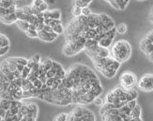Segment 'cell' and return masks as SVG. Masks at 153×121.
I'll use <instances>...</instances> for the list:
<instances>
[{
  "instance_id": "1",
  "label": "cell",
  "mask_w": 153,
  "mask_h": 121,
  "mask_svg": "<svg viewBox=\"0 0 153 121\" xmlns=\"http://www.w3.org/2000/svg\"><path fill=\"white\" fill-rule=\"evenodd\" d=\"M59 87L67 88L71 92L72 104L80 106L93 103L95 98L101 96L103 91L95 71L84 64L71 66Z\"/></svg>"
},
{
  "instance_id": "2",
  "label": "cell",
  "mask_w": 153,
  "mask_h": 121,
  "mask_svg": "<svg viewBox=\"0 0 153 121\" xmlns=\"http://www.w3.org/2000/svg\"><path fill=\"white\" fill-rule=\"evenodd\" d=\"M27 59L20 56L8 57L0 64V99L23 100L22 71Z\"/></svg>"
},
{
  "instance_id": "3",
  "label": "cell",
  "mask_w": 153,
  "mask_h": 121,
  "mask_svg": "<svg viewBox=\"0 0 153 121\" xmlns=\"http://www.w3.org/2000/svg\"><path fill=\"white\" fill-rule=\"evenodd\" d=\"M100 116L102 121H143L142 109L137 99L131 100L117 108L103 104L100 109Z\"/></svg>"
},
{
  "instance_id": "4",
  "label": "cell",
  "mask_w": 153,
  "mask_h": 121,
  "mask_svg": "<svg viewBox=\"0 0 153 121\" xmlns=\"http://www.w3.org/2000/svg\"><path fill=\"white\" fill-rule=\"evenodd\" d=\"M110 56L120 64L127 62L131 56V46L128 40L120 39L112 44Z\"/></svg>"
},
{
  "instance_id": "5",
  "label": "cell",
  "mask_w": 153,
  "mask_h": 121,
  "mask_svg": "<svg viewBox=\"0 0 153 121\" xmlns=\"http://www.w3.org/2000/svg\"><path fill=\"white\" fill-rule=\"evenodd\" d=\"M17 0H0V22L4 24H12L17 22L15 14Z\"/></svg>"
},
{
  "instance_id": "6",
  "label": "cell",
  "mask_w": 153,
  "mask_h": 121,
  "mask_svg": "<svg viewBox=\"0 0 153 121\" xmlns=\"http://www.w3.org/2000/svg\"><path fill=\"white\" fill-rule=\"evenodd\" d=\"M67 121H96V117L90 109L77 105L69 113Z\"/></svg>"
},
{
  "instance_id": "7",
  "label": "cell",
  "mask_w": 153,
  "mask_h": 121,
  "mask_svg": "<svg viewBox=\"0 0 153 121\" xmlns=\"http://www.w3.org/2000/svg\"><path fill=\"white\" fill-rule=\"evenodd\" d=\"M137 81L138 79L135 73L130 71H126L119 76V86L125 90H132L136 88Z\"/></svg>"
},
{
  "instance_id": "8",
  "label": "cell",
  "mask_w": 153,
  "mask_h": 121,
  "mask_svg": "<svg viewBox=\"0 0 153 121\" xmlns=\"http://www.w3.org/2000/svg\"><path fill=\"white\" fill-rule=\"evenodd\" d=\"M120 66H121L120 63L116 61V60H114L110 56L108 58L107 63L105 64L104 68L102 69V71L100 73H101L102 76H104L105 78L113 79L117 75V73L119 68H120Z\"/></svg>"
},
{
  "instance_id": "9",
  "label": "cell",
  "mask_w": 153,
  "mask_h": 121,
  "mask_svg": "<svg viewBox=\"0 0 153 121\" xmlns=\"http://www.w3.org/2000/svg\"><path fill=\"white\" fill-rule=\"evenodd\" d=\"M136 87L143 92H152L153 91V74L146 73L137 81Z\"/></svg>"
},
{
  "instance_id": "10",
  "label": "cell",
  "mask_w": 153,
  "mask_h": 121,
  "mask_svg": "<svg viewBox=\"0 0 153 121\" xmlns=\"http://www.w3.org/2000/svg\"><path fill=\"white\" fill-rule=\"evenodd\" d=\"M85 50V46L75 42H65L62 53L66 56H76L80 52Z\"/></svg>"
},
{
  "instance_id": "11",
  "label": "cell",
  "mask_w": 153,
  "mask_h": 121,
  "mask_svg": "<svg viewBox=\"0 0 153 121\" xmlns=\"http://www.w3.org/2000/svg\"><path fill=\"white\" fill-rule=\"evenodd\" d=\"M139 48L146 56H148L149 53L153 52V43L147 37H144L139 42Z\"/></svg>"
},
{
  "instance_id": "12",
  "label": "cell",
  "mask_w": 153,
  "mask_h": 121,
  "mask_svg": "<svg viewBox=\"0 0 153 121\" xmlns=\"http://www.w3.org/2000/svg\"><path fill=\"white\" fill-rule=\"evenodd\" d=\"M10 42L9 38L0 33V56L6 55L10 51Z\"/></svg>"
},
{
  "instance_id": "13",
  "label": "cell",
  "mask_w": 153,
  "mask_h": 121,
  "mask_svg": "<svg viewBox=\"0 0 153 121\" xmlns=\"http://www.w3.org/2000/svg\"><path fill=\"white\" fill-rule=\"evenodd\" d=\"M58 35L56 34V33H48L44 30H42V31H39L38 32V38L42 40V42H52L56 40L57 39Z\"/></svg>"
},
{
  "instance_id": "14",
  "label": "cell",
  "mask_w": 153,
  "mask_h": 121,
  "mask_svg": "<svg viewBox=\"0 0 153 121\" xmlns=\"http://www.w3.org/2000/svg\"><path fill=\"white\" fill-rule=\"evenodd\" d=\"M43 18L47 19L50 18L52 20H61V10L58 9L51 10L43 12Z\"/></svg>"
},
{
  "instance_id": "15",
  "label": "cell",
  "mask_w": 153,
  "mask_h": 121,
  "mask_svg": "<svg viewBox=\"0 0 153 121\" xmlns=\"http://www.w3.org/2000/svg\"><path fill=\"white\" fill-rule=\"evenodd\" d=\"M25 33L26 34V36L29 37V38H38V31H37L35 26L32 25V24H30L29 28L26 30Z\"/></svg>"
},
{
  "instance_id": "16",
  "label": "cell",
  "mask_w": 153,
  "mask_h": 121,
  "mask_svg": "<svg viewBox=\"0 0 153 121\" xmlns=\"http://www.w3.org/2000/svg\"><path fill=\"white\" fill-rule=\"evenodd\" d=\"M15 24H17L18 28L21 29L24 32H25L26 30H27L29 28V26H30V24H28L27 22H25V21H22V20H17V22Z\"/></svg>"
},
{
  "instance_id": "17",
  "label": "cell",
  "mask_w": 153,
  "mask_h": 121,
  "mask_svg": "<svg viewBox=\"0 0 153 121\" xmlns=\"http://www.w3.org/2000/svg\"><path fill=\"white\" fill-rule=\"evenodd\" d=\"M93 1V0H74V5L78 6L80 8H85V7H88L89 4Z\"/></svg>"
},
{
  "instance_id": "18",
  "label": "cell",
  "mask_w": 153,
  "mask_h": 121,
  "mask_svg": "<svg viewBox=\"0 0 153 121\" xmlns=\"http://www.w3.org/2000/svg\"><path fill=\"white\" fill-rule=\"evenodd\" d=\"M128 30V27H127V24H124V23H121L119 24L118 25L116 26V31H117V34H120V35H124L126 32Z\"/></svg>"
},
{
  "instance_id": "19",
  "label": "cell",
  "mask_w": 153,
  "mask_h": 121,
  "mask_svg": "<svg viewBox=\"0 0 153 121\" xmlns=\"http://www.w3.org/2000/svg\"><path fill=\"white\" fill-rule=\"evenodd\" d=\"M52 28H53V30H54V32L56 33V34H57L58 36H59V35H61V34H63V33H64V30H65V28H64V26H63L62 24H58L53 25V26H52Z\"/></svg>"
},
{
  "instance_id": "20",
  "label": "cell",
  "mask_w": 153,
  "mask_h": 121,
  "mask_svg": "<svg viewBox=\"0 0 153 121\" xmlns=\"http://www.w3.org/2000/svg\"><path fill=\"white\" fill-rule=\"evenodd\" d=\"M68 116H69L68 113H60L54 117L53 121H67Z\"/></svg>"
},
{
  "instance_id": "21",
  "label": "cell",
  "mask_w": 153,
  "mask_h": 121,
  "mask_svg": "<svg viewBox=\"0 0 153 121\" xmlns=\"http://www.w3.org/2000/svg\"><path fill=\"white\" fill-rule=\"evenodd\" d=\"M71 14L74 17H80L82 15V8L74 5L72 6V9H71Z\"/></svg>"
},
{
  "instance_id": "22",
  "label": "cell",
  "mask_w": 153,
  "mask_h": 121,
  "mask_svg": "<svg viewBox=\"0 0 153 121\" xmlns=\"http://www.w3.org/2000/svg\"><path fill=\"white\" fill-rule=\"evenodd\" d=\"M115 1L117 2V6H118L119 10H125V9H126V7L128 6V3H126V2L124 1V0H115Z\"/></svg>"
},
{
  "instance_id": "23",
  "label": "cell",
  "mask_w": 153,
  "mask_h": 121,
  "mask_svg": "<svg viewBox=\"0 0 153 121\" xmlns=\"http://www.w3.org/2000/svg\"><path fill=\"white\" fill-rule=\"evenodd\" d=\"M93 103H94L95 105H97V106H102L103 105V103H104V99H102V98H101V96H99V97H96L95 98V99L93 100Z\"/></svg>"
},
{
  "instance_id": "24",
  "label": "cell",
  "mask_w": 153,
  "mask_h": 121,
  "mask_svg": "<svg viewBox=\"0 0 153 121\" xmlns=\"http://www.w3.org/2000/svg\"><path fill=\"white\" fill-rule=\"evenodd\" d=\"M39 12H42V13H43V12H45V11H47L48 10H49V7H48V3H46L45 1L39 7Z\"/></svg>"
},
{
  "instance_id": "25",
  "label": "cell",
  "mask_w": 153,
  "mask_h": 121,
  "mask_svg": "<svg viewBox=\"0 0 153 121\" xmlns=\"http://www.w3.org/2000/svg\"><path fill=\"white\" fill-rule=\"evenodd\" d=\"M91 14H92V11L88 7H85V8L82 9V15L83 16H89Z\"/></svg>"
},
{
  "instance_id": "26",
  "label": "cell",
  "mask_w": 153,
  "mask_h": 121,
  "mask_svg": "<svg viewBox=\"0 0 153 121\" xmlns=\"http://www.w3.org/2000/svg\"><path fill=\"white\" fill-rule=\"evenodd\" d=\"M43 2H44V0H33L31 5H32L33 7H36V8H39V7L41 6Z\"/></svg>"
},
{
  "instance_id": "27",
  "label": "cell",
  "mask_w": 153,
  "mask_h": 121,
  "mask_svg": "<svg viewBox=\"0 0 153 121\" xmlns=\"http://www.w3.org/2000/svg\"><path fill=\"white\" fill-rule=\"evenodd\" d=\"M147 57H148V59L149 60V61L153 62V52H151L150 53H149V55L147 56Z\"/></svg>"
},
{
  "instance_id": "28",
  "label": "cell",
  "mask_w": 153,
  "mask_h": 121,
  "mask_svg": "<svg viewBox=\"0 0 153 121\" xmlns=\"http://www.w3.org/2000/svg\"><path fill=\"white\" fill-rule=\"evenodd\" d=\"M149 20H150V22L153 24V9L151 10V11L149 13Z\"/></svg>"
},
{
  "instance_id": "29",
  "label": "cell",
  "mask_w": 153,
  "mask_h": 121,
  "mask_svg": "<svg viewBox=\"0 0 153 121\" xmlns=\"http://www.w3.org/2000/svg\"><path fill=\"white\" fill-rule=\"evenodd\" d=\"M105 1H106V2H108V3H109V2H110V0H105Z\"/></svg>"
},
{
  "instance_id": "30",
  "label": "cell",
  "mask_w": 153,
  "mask_h": 121,
  "mask_svg": "<svg viewBox=\"0 0 153 121\" xmlns=\"http://www.w3.org/2000/svg\"><path fill=\"white\" fill-rule=\"evenodd\" d=\"M138 1H143V0H138Z\"/></svg>"
}]
</instances>
